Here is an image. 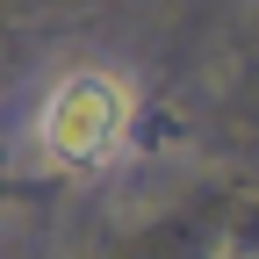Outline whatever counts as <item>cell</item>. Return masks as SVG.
Returning <instances> with one entry per match:
<instances>
[{"label": "cell", "instance_id": "6da1fadb", "mask_svg": "<svg viewBox=\"0 0 259 259\" xmlns=\"http://www.w3.org/2000/svg\"><path fill=\"white\" fill-rule=\"evenodd\" d=\"M122 130H130V87L115 72H72V79H58L44 94V108H36V144L51 166L65 173H87V166H108L115 144H122Z\"/></svg>", "mask_w": 259, "mask_h": 259}]
</instances>
